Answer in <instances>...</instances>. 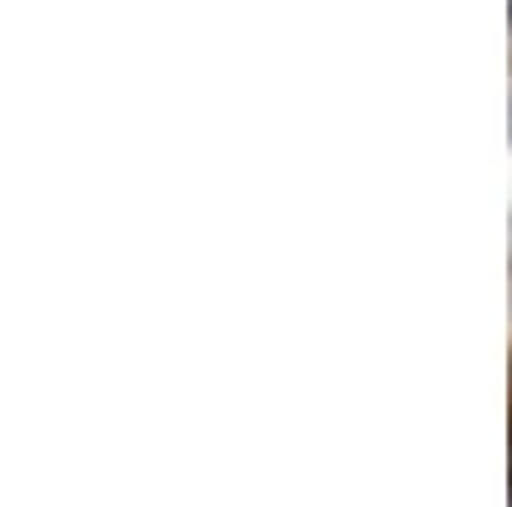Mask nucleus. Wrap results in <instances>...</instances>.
I'll return each mask as SVG.
<instances>
[{
  "instance_id": "nucleus-1",
  "label": "nucleus",
  "mask_w": 512,
  "mask_h": 507,
  "mask_svg": "<svg viewBox=\"0 0 512 507\" xmlns=\"http://www.w3.org/2000/svg\"><path fill=\"white\" fill-rule=\"evenodd\" d=\"M507 507H512V502H507Z\"/></svg>"
}]
</instances>
